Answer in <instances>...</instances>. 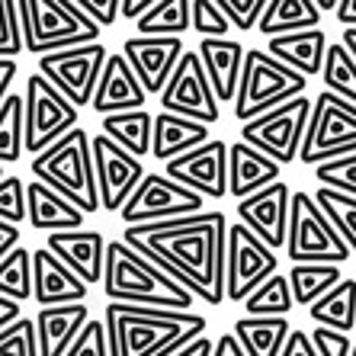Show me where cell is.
Instances as JSON below:
<instances>
[{
	"label": "cell",
	"instance_id": "obj_51",
	"mask_svg": "<svg viewBox=\"0 0 356 356\" xmlns=\"http://www.w3.org/2000/svg\"><path fill=\"white\" fill-rule=\"evenodd\" d=\"M17 61H7V58H0V106H3V103H7V97L13 90H10V87H13V81H17Z\"/></svg>",
	"mask_w": 356,
	"mask_h": 356
},
{
	"label": "cell",
	"instance_id": "obj_6",
	"mask_svg": "<svg viewBox=\"0 0 356 356\" xmlns=\"http://www.w3.org/2000/svg\"><path fill=\"white\" fill-rule=\"evenodd\" d=\"M305 90H308V77H302L298 71L276 61L270 51L248 49L244 77H241L238 99H234V119L241 125L254 122V119L286 106L292 99L305 97Z\"/></svg>",
	"mask_w": 356,
	"mask_h": 356
},
{
	"label": "cell",
	"instance_id": "obj_55",
	"mask_svg": "<svg viewBox=\"0 0 356 356\" xmlns=\"http://www.w3.org/2000/svg\"><path fill=\"white\" fill-rule=\"evenodd\" d=\"M212 350H216V340L199 337V340H193L190 347H183L177 356H212Z\"/></svg>",
	"mask_w": 356,
	"mask_h": 356
},
{
	"label": "cell",
	"instance_id": "obj_18",
	"mask_svg": "<svg viewBox=\"0 0 356 356\" xmlns=\"http://www.w3.org/2000/svg\"><path fill=\"white\" fill-rule=\"evenodd\" d=\"M122 55L132 65V71L138 74L145 93H164V87L170 83L180 58L186 55L183 39H125L122 42Z\"/></svg>",
	"mask_w": 356,
	"mask_h": 356
},
{
	"label": "cell",
	"instance_id": "obj_31",
	"mask_svg": "<svg viewBox=\"0 0 356 356\" xmlns=\"http://www.w3.org/2000/svg\"><path fill=\"white\" fill-rule=\"evenodd\" d=\"M308 315L318 327H331V331L350 334L356 327V280L343 276L324 298H318L308 308Z\"/></svg>",
	"mask_w": 356,
	"mask_h": 356
},
{
	"label": "cell",
	"instance_id": "obj_58",
	"mask_svg": "<svg viewBox=\"0 0 356 356\" xmlns=\"http://www.w3.org/2000/svg\"><path fill=\"white\" fill-rule=\"evenodd\" d=\"M350 356H356V343H353V353H350Z\"/></svg>",
	"mask_w": 356,
	"mask_h": 356
},
{
	"label": "cell",
	"instance_id": "obj_54",
	"mask_svg": "<svg viewBox=\"0 0 356 356\" xmlns=\"http://www.w3.org/2000/svg\"><path fill=\"white\" fill-rule=\"evenodd\" d=\"M337 23L343 26V29H356V0H340V7H337Z\"/></svg>",
	"mask_w": 356,
	"mask_h": 356
},
{
	"label": "cell",
	"instance_id": "obj_11",
	"mask_svg": "<svg viewBox=\"0 0 356 356\" xmlns=\"http://www.w3.org/2000/svg\"><path fill=\"white\" fill-rule=\"evenodd\" d=\"M276 250L266 248L248 225L234 222L228 228V254H225V298L248 302L270 276H276Z\"/></svg>",
	"mask_w": 356,
	"mask_h": 356
},
{
	"label": "cell",
	"instance_id": "obj_57",
	"mask_svg": "<svg viewBox=\"0 0 356 356\" xmlns=\"http://www.w3.org/2000/svg\"><path fill=\"white\" fill-rule=\"evenodd\" d=\"M3 180H7V167L0 164V183H3Z\"/></svg>",
	"mask_w": 356,
	"mask_h": 356
},
{
	"label": "cell",
	"instance_id": "obj_20",
	"mask_svg": "<svg viewBox=\"0 0 356 356\" xmlns=\"http://www.w3.org/2000/svg\"><path fill=\"white\" fill-rule=\"evenodd\" d=\"M45 248L67 266L74 270L87 286H97L103 282V273H106V248L109 241L99 232H58L45 238Z\"/></svg>",
	"mask_w": 356,
	"mask_h": 356
},
{
	"label": "cell",
	"instance_id": "obj_44",
	"mask_svg": "<svg viewBox=\"0 0 356 356\" xmlns=\"http://www.w3.org/2000/svg\"><path fill=\"white\" fill-rule=\"evenodd\" d=\"M222 10L228 23L238 29V33H250L260 26V17L266 10V0H222Z\"/></svg>",
	"mask_w": 356,
	"mask_h": 356
},
{
	"label": "cell",
	"instance_id": "obj_21",
	"mask_svg": "<svg viewBox=\"0 0 356 356\" xmlns=\"http://www.w3.org/2000/svg\"><path fill=\"white\" fill-rule=\"evenodd\" d=\"M33 273H35V292L33 298L39 308H58V305H81L90 296V286L67 270L49 248L33 250Z\"/></svg>",
	"mask_w": 356,
	"mask_h": 356
},
{
	"label": "cell",
	"instance_id": "obj_4",
	"mask_svg": "<svg viewBox=\"0 0 356 356\" xmlns=\"http://www.w3.org/2000/svg\"><path fill=\"white\" fill-rule=\"evenodd\" d=\"M29 170L35 180L71 199L83 216H93L103 209L97 170H93V141L81 125L74 132H67L61 141H55L49 151H42L39 158H33Z\"/></svg>",
	"mask_w": 356,
	"mask_h": 356
},
{
	"label": "cell",
	"instance_id": "obj_29",
	"mask_svg": "<svg viewBox=\"0 0 356 356\" xmlns=\"http://www.w3.org/2000/svg\"><path fill=\"white\" fill-rule=\"evenodd\" d=\"M234 337L248 356H282L292 337V324L286 318H238Z\"/></svg>",
	"mask_w": 356,
	"mask_h": 356
},
{
	"label": "cell",
	"instance_id": "obj_16",
	"mask_svg": "<svg viewBox=\"0 0 356 356\" xmlns=\"http://www.w3.org/2000/svg\"><path fill=\"white\" fill-rule=\"evenodd\" d=\"M228 151H232L228 141H209L202 148L164 164V174L199 196L222 199L228 196Z\"/></svg>",
	"mask_w": 356,
	"mask_h": 356
},
{
	"label": "cell",
	"instance_id": "obj_1",
	"mask_svg": "<svg viewBox=\"0 0 356 356\" xmlns=\"http://www.w3.org/2000/svg\"><path fill=\"white\" fill-rule=\"evenodd\" d=\"M228 228L222 212H202L177 222L135 225L122 232V241L206 305H222Z\"/></svg>",
	"mask_w": 356,
	"mask_h": 356
},
{
	"label": "cell",
	"instance_id": "obj_14",
	"mask_svg": "<svg viewBox=\"0 0 356 356\" xmlns=\"http://www.w3.org/2000/svg\"><path fill=\"white\" fill-rule=\"evenodd\" d=\"M161 113L193 119V122L202 125H212L222 119V106H218V97L212 90V83H209L199 51H186L180 58L170 83L161 93Z\"/></svg>",
	"mask_w": 356,
	"mask_h": 356
},
{
	"label": "cell",
	"instance_id": "obj_52",
	"mask_svg": "<svg viewBox=\"0 0 356 356\" xmlns=\"http://www.w3.org/2000/svg\"><path fill=\"white\" fill-rule=\"evenodd\" d=\"M212 356H248V353H244V347L238 343V337H234V334H222V337L216 340Z\"/></svg>",
	"mask_w": 356,
	"mask_h": 356
},
{
	"label": "cell",
	"instance_id": "obj_46",
	"mask_svg": "<svg viewBox=\"0 0 356 356\" xmlns=\"http://www.w3.org/2000/svg\"><path fill=\"white\" fill-rule=\"evenodd\" d=\"M312 343H315L318 356H350L353 353L350 334L331 331V327H315V331H312Z\"/></svg>",
	"mask_w": 356,
	"mask_h": 356
},
{
	"label": "cell",
	"instance_id": "obj_10",
	"mask_svg": "<svg viewBox=\"0 0 356 356\" xmlns=\"http://www.w3.org/2000/svg\"><path fill=\"white\" fill-rule=\"evenodd\" d=\"M312 109H315V99L308 97L292 99L286 106L241 125V141L257 148L260 154H266L280 167L292 164V161H298V151H302V141H305Z\"/></svg>",
	"mask_w": 356,
	"mask_h": 356
},
{
	"label": "cell",
	"instance_id": "obj_34",
	"mask_svg": "<svg viewBox=\"0 0 356 356\" xmlns=\"http://www.w3.org/2000/svg\"><path fill=\"white\" fill-rule=\"evenodd\" d=\"M26 151V97L10 93L0 106V164H17Z\"/></svg>",
	"mask_w": 356,
	"mask_h": 356
},
{
	"label": "cell",
	"instance_id": "obj_13",
	"mask_svg": "<svg viewBox=\"0 0 356 356\" xmlns=\"http://www.w3.org/2000/svg\"><path fill=\"white\" fill-rule=\"evenodd\" d=\"M106 61H109L106 45H103V42H93V45H81V49L42 55L39 74L55 83V87L81 109V106H90L93 103V93H97V83H99V77H103Z\"/></svg>",
	"mask_w": 356,
	"mask_h": 356
},
{
	"label": "cell",
	"instance_id": "obj_17",
	"mask_svg": "<svg viewBox=\"0 0 356 356\" xmlns=\"http://www.w3.org/2000/svg\"><path fill=\"white\" fill-rule=\"evenodd\" d=\"M289 216H292V190L282 180L260 190L257 196L238 202L241 225H248L250 232L273 250L286 248V241H289Z\"/></svg>",
	"mask_w": 356,
	"mask_h": 356
},
{
	"label": "cell",
	"instance_id": "obj_45",
	"mask_svg": "<svg viewBox=\"0 0 356 356\" xmlns=\"http://www.w3.org/2000/svg\"><path fill=\"white\" fill-rule=\"evenodd\" d=\"M67 356H113L109 353V337H106V321H93L83 327L77 343L67 350Z\"/></svg>",
	"mask_w": 356,
	"mask_h": 356
},
{
	"label": "cell",
	"instance_id": "obj_30",
	"mask_svg": "<svg viewBox=\"0 0 356 356\" xmlns=\"http://www.w3.org/2000/svg\"><path fill=\"white\" fill-rule=\"evenodd\" d=\"M103 135L113 138L119 148L145 161L154 148V116L148 109H135V113H119V116L103 119Z\"/></svg>",
	"mask_w": 356,
	"mask_h": 356
},
{
	"label": "cell",
	"instance_id": "obj_50",
	"mask_svg": "<svg viewBox=\"0 0 356 356\" xmlns=\"http://www.w3.org/2000/svg\"><path fill=\"white\" fill-rule=\"evenodd\" d=\"M19 318H23V305L7 296H0V334L7 331V327H13Z\"/></svg>",
	"mask_w": 356,
	"mask_h": 356
},
{
	"label": "cell",
	"instance_id": "obj_15",
	"mask_svg": "<svg viewBox=\"0 0 356 356\" xmlns=\"http://www.w3.org/2000/svg\"><path fill=\"white\" fill-rule=\"evenodd\" d=\"M93 170H97V186H99V202L103 212L119 216L122 206L135 196V190L145 180V164L125 148H119L113 138L99 132L93 135Z\"/></svg>",
	"mask_w": 356,
	"mask_h": 356
},
{
	"label": "cell",
	"instance_id": "obj_23",
	"mask_svg": "<svg viewBox=\"0 0 356 356\" xmlns=\"http://www.w3.org/2000/svg\"><path fill=\"white\" fill-rule=\"evenodd\" d=\"M280 170L282 167L276 161H270L266 154H260L257 148H250L244 141H232L228 151V196L250 199L257 196L260 190L280 183Z\"/></svg>",
	"mask_w": 356,
	"mask_h": 356
},
{
	"label": "cell",
	"instance_id": "obj_56",
	"mask_svg": "<svg viewBox=\"0 0 356 356\" xmlns=\"http://www.w3.org/2000/svg\"><path fill=\"white\" fill-rule=\"evenodd\" d=\"M340 42L350 49V55L356 58V29H343V35H340Z\"/></svg>",
	"mask_w": 356,
	"mask_h": 356
},
{
	"label": "cell",
	"instance_id": "obj_35",
	"mask_svg": "<svg viewBox=\"0 0 356 356\" xmlns=\"http://www.w3.org/2000/svg\"><path fill=\"white\" fill-rule=\"evenodd\" d=\"M292 308H296V298H292L289 273L270 276V280L244 302L248 318H286Z\"/></svg>",
	"mask_w": 356,
	"mask_h": 356
},
{
	"label": "cell",
	"instance_id": "obj_42",
	"mask_svg": "<svg viewBox=\"0 0 356 356\" xmlns=\"http://www.w3.org/2000/svg\"><path fill=\"white\" fill-rule=\"evenodd\" d=\"M315 180H318V186H327V190L356 196V154L315 167Z\"/></svg>",
	"mask_w": 356,
	"mask_h": 356
},
{
	"label": "cell",
	"instance_id": "obj_43",
	"mask_svg": "<svg viewBox=\"0 0 356 356\" xmlns=\"http://www.w3.org/2000/svg\"><path fill=\"white\" fill-rule=\"evenodd\" d=\"M0 218L10 225L29 218V196H26V183L19 177H7L0 183Z\"/></svg>",
	"mask_w": 356,
	"mask_h": 356
},
{
	"label": "cell",
	"instance_id": "obj_9",
	"mask_svg": "<svg viewBox=\"0 0 356 356\" xmlns=\"http://www.w3.org/2000/svg\"><path fill=\"white\" fill-rule=\"evenodd\" d=\"M26 151L39 158L55 141L77 129V106L51 81L35 71L26 77Z\"/></svg>",
	"mask_w": 356,
	"mask_h": 356
},
{
	"label": "cell",
	"instance_id": "obj_49",
	"mask_svg": "<svg viewBox=\"0 0 356 356\" xmlns=\"http://www.w3.org/2000/svg\"><path fill=\"white\" fill-rule=\"evenodd\" d=\"M19 248V225H10L0 218V264Z\"/></svg>",
	"mask_w": 356,
	"mask_h": 356
},
{
	"label": "cell",
	"instance_id": "obj_48",
	"mask_svg": "<svg viewBox=\"0 0 356 356\" xmlns=\"http://www.w3.org/2000/svg\"><path fill=\"white\" fill-rule=\"evenodd\" d=\"M282 356H318L315 343H312V334L292 331V337H289V343H286V350H282Z\"/></svg>",
	"mask_w": 356,
	"mask_h": 356
},
{
	"label": "cell",
	"instance_id": "obj_53",
	"mask_svg": "<svg viewBox=\"0 0 356 356\" xmlns=\"http://www.w3.org/2000/svg\"><path fill=\"white\" fill-rule=\"evenodd\" d=\"M151 7H154L151 0H122V17H125V19H135V23H138V19L148 17Z\"/></svg>",
	"mask_w": 356,
	"mask_h": 356
},
{
	"label": "cell",
	"instance_id": "obj_37",
	"mask_svg": "<svg viewBox=\"0 0 356 356\" xmlns=\"http://www.w3.org/2000/svg\"><path fill=\"white\" fill-rule=\"evenodd\" d=\"M324 90L337 93L340 99H347L356 106V58L343 42H331L327 58H324Z\"/></svg>",
	"mask_w": 356,
	"mask_h": 356
},
{
	"label": "cell",
	"instance_id": "obj_27",
	"mask_svg": "<svg viewBox=\"0 0 356 356\" xmlns=\"http://www.w3.org/2000/svg\"><path fill=\"white\" fill-rule=\"evenodd\" d=\"M209 141H212L209 138V125L193 122V119H183V116H170V113L154 116V148H151V154L158 161H164V164L202 148Z\"/></svg>",
	"mask_w": 356,
	"mask_h": 356
},
{
	"label": "cell",
	"instance_id": "obj_5",
	"mask_svg": "<svg viewBox=\"0 0 356 356\" xmlns=\"http://www.w3.org/2000/svg\"><path fill=\"white\" fill-rule=\"evenodd\" d=\"M19 23L26 51L39 58L99 42V26L83 13L81 0H19Z\"/></svg>",
	"mask_w": 356,
	"mask_h": 356
},
{
	"label": "cell",
	"instance_id": "obj_40",
	"mask_svg": "<svg viewBox=\"0 0 356 356\" xmlns=\"http://www.w3.org/2000/svg\"><path fill=\"white\" fill-rule=\"evenodd\" d=\"M193 29L199 39H228L232 23L225 17L222 0H193Z\"/></svg>",
	"mask_w": 356,
	"mask_h": 356
},
{
	"label": "cell",
	"instance_id": "obj_38",
	"mask_svg": "<svg viewBox=\"0 0 356 356\" xmlns=\"http://www.w3.org/2000/svg\"><path fill=\"white\" fill-rule=\"evenodd\" d=\"M315 202L321 206L324 216L331 218V225L340 232V238L347 241V248L356 254V196L327 190V186H318Z\"/></svg>",
	"mask_w": 356,
	"mask_h": 356
},
{
	"label": "cell",
	"instance_id": "obj_24",
	"mask_svg": "<svg viewBox=\"0 0 356 356\" xmlns=\"http://www.w3.org/2000/svg\"><path fill=\"white\" fill-rule=\"evenodd\" d=\"M90 324V308L83 305H58L39 308L35 327H39V353L42 356H67V350L77 343L83 327Z\"/></svg>",
	"mask_w": 356,
	"mask_h": 356
},
{
	"label": "cell",
	"instance_id": "obj_3",
	"mask_svg": "<svg viewBox=\"0 0 356 356\" xmlns=\"http://www.w3.org/2000/svg\"><path fill=\"white\" fill-rule=\"evenodd\" d=\"M103 292L116 305L138 308H167V312H193L196 296L186 292L177 280L158 270L141 250L125 241H109Z\"/></svg>",
	"mask_w": 356,
	"mask_h": 356
},
{
	"label": "cell",
	"instance_id": "obj_47",
	"mask_svg": "<svg viewBox=\"0 0 356 356\" xmlns=\"http://www.w3.org/2000/svg\"><path fill=\"white\" fill-rule=\"evenodd\" d=\"M83 13L93 19V23L103 29V26H113L116 23V17H122V0H81Z\"/></svg>",
	"mask_w": 356,
	"mask_h": 356
},
{
	"label": "cell",
	"instance_id": "obj_7",
	"mask_svg": "<svg viewBox=\"0 0 356 356\" xmlns=\"http://www.w3.org/2000/svg\"><path fill=\"white\" fill-rule=\"evenodd\" d=\"M350 154H356V106L337 93L321 90L315 97L298 161L305 167H321Z\"/></svg>",
	"mask_w": 356,
	"mask_h": 356
},
{
	"label": "cell",
	"instance_id": "obj_32",
	"mask_svg": "<svg viewBox=\"0 0 356 356\" xmlns=\"http://www.w3.org/2000/svg\"><path fill=\"white\" fill-rule=\"evenodd\" d=\"M135 26L145 39H180L193 29V0H158Z\"/></svg>",
	"mask_w": 356,
	"mask_h": 356
},
{
	"label": "cell",
	"instance_id": "obj_22",
	"mask_svg": "<svg viewBox=\"0 0 356 356\" xmlns=\"http://www.w3.org/2000/svg\"><path fill=\"white\" fill-rule=\"evenodd\" d=\"M196 51L202 58V67H206L218 103H234L241 77H244V58H248L244 45L238 39H199Z\"/></svg>",
	"mask_w": 356,
	"mask_h": 356
},
{
	"label": "cell",
	"instance_id": "obj_26",
	"mask_svg": "<svg viewBox=\"0 0 356 356\" xmlns=\"http://www.w3.org/2000/svg\"><path fill=\"white\" fill-rule=\"evenodd\" d=\"M331 42L324 35V29H308V33H292L280 35V39H266V51L286 67L298 71L302 77H315L324 71V58H327Z\"/></svg>",
	"mask_w": 356,
	"mask_h": 356
},
{
	"label": "cell",
	"instance_id": "obj_41",
	"mask_svg": "<svg viewBox=\"0 0 356 356\" xmlns=\"http://www.w3.org/2000/svg\"><path fill=\"white\" fill-rule=\"evenodd\" d=\"M0 356H42L35 318H19L13 327L0 334Z\"/></svg>",
	"mask_w": 356,
	"mask_h": 356
},
{
	"label": "cell",
	"instance_id": "obj_28",
	"mask_svg": "<svg viewBox=\"0 0 356 356\" xmlns=\"http://www.w3.org/2000/svg\"><path fill=\"white\" fill-rule=\"evenodd\" d=\"M321 17L324 13L318 10L315 0H266L257 29L266 39H280V35L321 29Z\"/></svg>",
	"mask_w": 356,
	"mask_h": 356
},
{
	"label": "cell",
	"instance_id": "obj_36",
	"mask_svg": "<svg viewBox=\"0 0 356 356\" xmlns=\"http://www.w3.org/2000/svg\"><path fill=\"white\" fill-rule=\"evenodd\" d=\"M35 292V273H33V250L19 244L3 264H0V296L13 298L23 305Z\"/></svg>",
	"mask_w": 356,
	"mask_h": 356
},
{
	"label": "cell",
	"instance_id": "obj_33",
	"mask_svg": "<svg viewBox=\"0 0 356 356\" xmlns=\"http://www.w3.org/2000/svg\"><path fill=\"white\" fill-rule=\"evenodd\" d=\"M343 280L340 266L334 264H298L289 270V286H292V298L296 305H315L318 298H324L327 292Z\"/></svg>",
	"mask_w": 356,
	"mask_h": 356
},
{
	"label": "cell",
	"instance_id": "obj_25",
	"mask_svg": "<svg viewBox=\"0 0 356 356\" xmlns=\"http://www.w3.org/2000/svg\"><path fill=\"white\" fill-rule=\"evenodd\" d=\"M26 196H29V225L35 232H45V238L58 232H81L87 216L71 199H65L42 180L26 183Z\"/></svg>",
	"mask_w": 356,
	"mask_h": 356
},
{
	"label": "cell",
	"instance_id": "obj_19",
	"mask_svg": "<svg viewBox=\"0 0 356 356\" xmlns=\"http://www.w3.org/2000/svg\"><path fill=\"white\" fill-rule=\"evenodd\" d=\"M145 87H141L138 74L132 71V65L125 61L122 51H113L103 67V77L97 83V93H93V113L99 116H119V113H135V109H145Z\"/></svg>",
	"mask_w": 356,
	"mask_h": 356
},
{
	"label": "cell",
	"instance_id": "obj_2",
	"mask_svg": "<svg viewBox=\"0 0 356 356\" xmlns=\"http://www.w3.org/2000/svg\"><path fill=\"white\" fill-rule=\"evenodd\" d=\"M113 356H177L193 340L206 337L209 318L196 312H167L109 302L103 312Z\"/></svg>",
	"mask_w": 356,
	"mask_h": 356
},
{
	"label": "cell",
	"instance_id": "obj_39",
	"mask_svg": "<svg viewBox=\"0 0 356 356\" xmlns=\"http://www.w3.org/2000/svg\"><path fill=\"white\" fill-rule=\"evenodd\" d=\"M26 51L23 23H19V0H0V58L17 61Z\"/></svg>",
	"mask_w": 356,
	"mask_h": 356
},
{
	"label": "cell",
	"instance_id": "obj_12",
	"mask_svg": "<svg viewBox=\"0 0 356 356\" xmlns=\"http://www.w3.org/2000/svg\"><path fill=\"white\" fill-rule=\"evenodd\" d=\"M206 196L186 190L180 183H174L167 174H148L119 212L125 228L135 225H154V222H177V218L202 216Z\"/></svg>",
	"mask_w": 356,
	"mask_h": 356
},
{
	"label": "cell",
	"instance_id": "obj_8",
	"mask_svg": "<svg viewBox=\"0 0 356 356\" xmlns=\"http://www.w3.org/2000/svg\"><path fill=\"white\" fill-rule=\"evenodd\" d=\"M286 254L292 266L298 264H334L343 266L350 260L347 241L331 225V218L315 202V193H292V216H289V241Z\"/></svg>",
	"mask_w": 356,
	"mask_h": 356
}]
</instances>
